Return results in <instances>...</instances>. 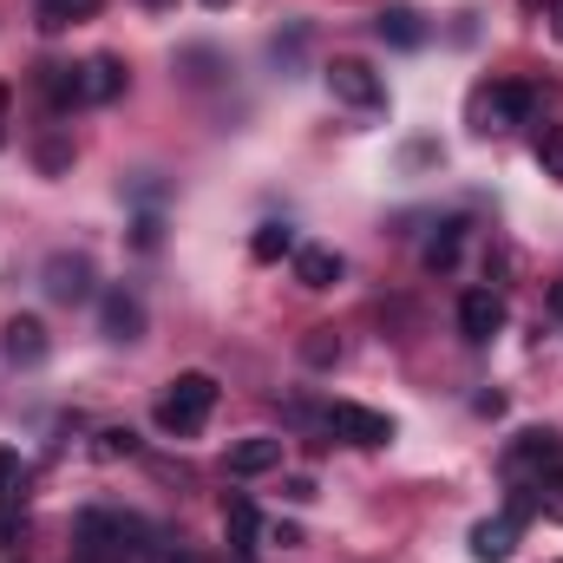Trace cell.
<instances>
[{"label": "cell", "mask_w": 563, "mask_h": 563, "mask_svg": "<svg viewBox=\"0 0 563 563\" xmlns=\"http://www.w3.org/2000/svg\"><path fill=\"white\" fill-rule=\"evenodd\" d=\"M531 106H538V92H531V86H518V79H492V86H478V92H472L465 119H472V132H478V139H498V132L525 125V119H531Z\"/></svg>", "instance_id": "obj_1"}, {"label": "cell", "mask_w": 563, "mask_h": 563, "mask_svg": "<svg viewBox=\"0 0 563 563\" xmlns=\"http://www.w3.org/2000/svg\"><path fill=\"white\" fill-rule=\"evenodd\" d=\"M26 485H33V472H26V459L0 445V505H7V511H20V498H26Z\"/></svg>", "instance_id": "obj_20"}, {"label": "cell", "mask_w": 563, "mask_h": 563, "mask_svg": "<svg viewBox=\"0 0 563 563\" xmlns=\"http://www.w3.org/2000/svg\"><path fill=\"white\" fill-rule=\"evenodd\" d=\"M518 551V518L505 511V518H485V525H472V558L478 563H505Z\"/></svg>", "instance_id": "obj_11"}, {"label": "cell", "mask_w": 563, "mask_h": 563, "mask_svg": "<svg viewBox=\"0 0 563 563\" xmlns=\"http://www.w3.org/2000/svg\"><path fill=\"white\" fill-rule=\"evenodd\" d=\"M538 511H544L551 525H563V472H551V478H538Z\"/></svg>", "instance_id": "obj_25"}, {"label": "cell", "mask_w": 563, "mask_h": 563, "mask_svg": "<svg viewBox=\"0 0 563 563\" xmlns=\"http://www.w3.org/2000/svg\"><path fill=\"white\" fill-rule=\"evenodd\" d=\"M295 250H301V243H295L288 223H263V230L250 236V256H256V263H282V256H295Z\"/></svg>", "instance_id": "obj_19"}, {"label": "cell", "mask_w": 563, "mask_h": 563, "mask_svg": "<svg viewBox=\"0 0 563 563\" xmlns=\"http://www.w3.org/2000/svg\"><path fill=\"white\" fill-rule=\"evenodd\" d=\"M99 7L106 0H33V20H40V33H66V26L99 20Z\"/></svg>", "instance_id": "obj_13"}, {"label": "cell", "mask_w": 563, "mask_h": 563, "mask_svg": "<svg viewBox=\"0 0 563 563\" xmlns=\"http://www.w3.org/2000/svg\"><path fill=\"white\" fill-rule=\"evenodd\" d=\"M7 119H13V92L0 86V144H7Z\"/></svg>", "instance_id": "obj_28"}, {"label": "cell", "mask_w": 563, "mask_h": 563, "mask_svg": "<svg viewBox=\"0 0 563 563\" xmlns=\"http://www.w3.org/2000/svg\"><path fill=\"white\" fill-rule=\"evenodd\" d=\"M210 413H217V380H210V374H177V380L164 387V400H157V426L177 432V439L203 432Z\"/></svg>", "instance_id": "obj_2"}, {"label": "cell", "mask_w": 563, "mask_h": 563, "mask_svg": "<svg viewBox=\"0 0 563 563\" xmlns=\"http://www.w3.org/2000/svg\"><path fill=\"white\" fill-rule=\"evenodd\" d=\"M531 157L544 164V177L563 184V125H538V132H531Z\"/></svg>", "instance_id": "obj_22"}, {"label": "cell", "mask_w": 563, "mask_h": 563, "mask_svg": "<svg viewBox=\"0 0 563 563\" xmlns=\"http://www.w3.org/2000/svg\"><path fill=\"white\" fill-rule=\"evenodd\" d=\"M295 282H301V288H314V295H321V288H334V282H341V256H334V250H321V243H301V250H295Z\"/></svg>", "instance_id": "obj_14"}, {"label": "cell", "mask_w": 563, "mask_h": 563, "mask_svg": "<svg viewBox=\"0 0 563 563\" xmlns=\"http://www.w3.org/2000/svg\"><path fill=\"white\" fill-rule=\"evenodd\" d=\"M328 426H334L347 445H367V452L394 439V420H387V413H374V407H354V400H334V407H328Z\"/></svg>", "instance_id": "obj_5"}, {"label": "cell", "mask_w": 563, "mask_h": 563, "mask_svg": "<svg viewBox=\"0 0 563 563\" xmlns=\"http://www.w3.org/2000/svg\"><path fill=\"white\" fill-rule=\"evenodd\" d=\"M525 7H531V13H551V7H558V0H525Z\"/></svg>", "instance_id": "obj_30"}, {"label": "cell", "mask_w": 563, "mask_h": 563, "mask_svg": "<svg viewBox=\"0 0 563 563\" xmlns=\"http://www.w3.org/2000/svg\"><path fill=\"white\" fill-rule=\"evenodd\" d=\"M459 250H465V223H439L420 263L432 269V276H445V269H459Z\"/></svg>", "instance_id": "obj_18"}, {"label": "cell", "mask_w": 563, "mask_h": 563, "mask_svg": "<svg viewBox=\"0 0 563 563\" xmlns=\"http://www.w3.org/2000/svg\"><path fill=\"white\" fill-rule=\"evenodd\" d=\"M301 361H308V367H334V361H341V334H334V328H308V334H301Z\"/></svg>", "instance_id": "obj_23"}, {"label": "cell", "mask_w": 563, "mask_h": 563, "mask_svg": "<svg viewBox=\"0 0 563 563\" xmlns=\"http://www.w3.org/2000/svg\"><path fill=\"white\" fill-rule=\"evenodd\" d=\"M144 7H170V0H144Z\"/></svg>", "instance_id": "obj_32"}, {"label": "cell", "mask_w": 563, "mask_h": 563, "mask_svg": "<svg viewBox=\"0 0 563 563\" xmlns=\"http://www.w3.org/2000/svg\"><path fill=\"white\" fill-rule=\"evenodd\" d=\"M282 465V439H243V445H230V472L236 478H263V472H276Z\"/></svg>", "instance_id": "obj_15"}, {"label": "cell", "mask_w": 563, "mask_h": 563, "mask_svg": "<svg viewBox=\"0 0 563 563\" xmlns=\"http://www.w3.org/2000/svg\"><path fill=\"white\" fill-rule=\"evenodd\" d=\"M99 328H106V341H119V347L144 341V301L132 288H106V295H99Z\"/></svg>", "instance_id": "obj_6"}, {"label": "cell", "mask_w": 563, "mask_h": 563, "mask_svg": "<svg viewBox=\"0 0 563 563\" xmlns=\"http://www.w3.org/2000/svg\"><path fill=\"white\" fill-rule=\"evenodd\" d=\"M498 328H505V295L465 288V295H459V334H465V341H492Z\"/></svg>", "instance_id": "obj_7"}, {"label": "cell", "mask_w": 563, "mask_h": 563, "mask_svg": "<svg viewBox=\"0 0 563 563\" xmlns=\"http://www.w3.org/2000/svg\"><path fill=\"white\" fill-rule=\"evenodd\" d=\"M551 13H558V40H563V0H558V7H551Z\"/></svg>", "instance_id": "obj_31"}, {"label": "cell", "mask_w": 563, "mask_h": 563, "mask_svg": "<svg viewBox=\"0 0 563 563\" xmlns=\"http://www.w3.org/2000/svg\"><path fill=\"white\" fill-rule=\"evenodd\" d=\"M203 7H230V0H203Z\"/></svg>", "instance_id": "obj_33"}, {"label": "cell", "mask_w": 563, "mask_h": 563, "mask_svg": "<svg viewBox=\"0 0 563 563\" xmlns=\"http://www.w3.org/2000/svg\"><path fill=\"white\" fill-rule=\"evenodd\" d=\"M132 243H139V250H157V217H139V230H132Z\"/></svg>", "instance_id": "obj_26"}, {"label": "cell", "mask_w": 563, "mask_h": 563, "mask_svg": "<svg viewBox=\"0 0 563 563\" xmlns=\"http://www.w3.org/2000/svg\"><path fill=\"white\" fill-rule=\"evenodd\" d=\"M328 92H334L341 106H354V112L387 106V79H380L367 59H334V66H328Z\"/></svg>", "instance_id": "obj_3"}, {"label": "cell", "mask_w": 563, "mask_h": 563, "mask_svg": "<svg viewBox=\"0 0 563 563\" xmlns=\"http://www.w3.org/2000/svg\"><path fill=\"white\" fill-rule=\"evenodd\" d=\"M92 452H99V459H132V452H139V432H132V426H106Z\"/></svg>", "instance_id": "obj_24"}, {"label": "cell", "mask_w": 563, "mask_h": 563, "mask_svg": "<svg viewBox=\"0 0 563 563\" xmlns=\"http://www.w3.org/2000/svg\"><path fill=\"white\" fill-rule=\"evenodd\" d=\"M33 164H40L46 177L73 170V139H66V132H40V144H33Z\"/></svg>", "instance_id": "obj_21"}, {"label": "cell", "mask_w": 563, "mask_h": 563, "mask_svg": "<svg viewBox=\"0 0 563 563\" xmlns=\"http://www.w3.org/2000/svg\"><path fill=\"white\" fill-rule=\"evenodd\" d=\"M0 347H7V361H13V367H40V361L53 354V341H46V321H33V314H13Z\"/></svg>", "instance_id": "obj_10"}, {"label": "cell", "mask_w": 563, "mask_h": 563, "mask_svg": "<svg viewBox=\"0 0 563 563\" xmlns=\"http://www.w3.org/2000/svg\"><path fill=\"white\" fill-rule=\"evenodd\" d=\"M558 459H563L558 432H518V439L505 445V478H511V485H525L531 472H551Z\"/></svg>", "instance_id": "obj_4"}, {"label": "cell", "mask_w": 563, "mask_h": 563, "mask_svg": "<svg viewBox=\"0 0 563 563\" xmlns=\"http://www.w3.org/2000/svg\"><path fill=\"white\" fill-rule=\"evenodd\" d=\"M551 314L563 321V282H551Z\"/></svg>", "instance_id": "obj_29"}, {"label": "cell", "mask_w": 563, "mask_h": 563, "mask_svg": "<svg viewBox=\"0 0 563 563\" xmlns=\"http://www.w3.org/2000/svg\"><path fill=\"white\" fill-rule=\"evenodd\" d=\"M40 92H46V106L53 112H73V106H86V92H79V66H40Z\"/></svg>", "instance_id": "obj_16"}, {"label": "cell", "mask_w": 563, "mask_h": 563, "mask_svg": "<svg viewBox=\"0 0 563 563\" xmlns=\"http://www.w3.org/2000/svg\"><path fill=\"white\" fill-rule=\"evenodd\" d=\"M269 544H282V551H295V544H301V531H295V525H276V531H269Z\"/></svg>", "instance_id": "obj_27"}, {"label": "cell", "mask_w": 563, "mask_h": 563, "mask_svg": "<svg viewBox=\"0 0 563 563\" xmlns=\"http://www.w3.org/2000/svg\"><path fill=\"white\" fill-rule=\"evenodd\" d=\"M79 92H86V106H112L125 92V59L119 53H92L79 66Z\"/></svg>", "instance_id": "obj_9"}, {"label": "cell", "mask_w": 563, "mask_h": 563, "mask_svg": "<svg viewBox=\"0 0 563 563\" xmlns=\"http://www.w3.org/2000/svg\"><path fill=\"white\" fill-rule=\"evenodd\" d=\"M374 33H380L387 46H400V53L426 46V20L413 13V7H380V13H374Z\"/></svg>", "instance_id": "obj_12"}, {"label": "cell", "mask_w": 563, "mask_h": 563, "mask_svg": "<svg viewBox=\"0 0 563 563\" xmlns=\"http://www.w3.org/2000/svg\"><path fill=\"white\" fill-rule=\"evenodd\" d=\"M40 276H46V295L66 301V308H73V301H92V263H86V256H66V250H59V256H46Z\"/></svg>", "instance_id": "obj_8"}, {"label": "cell", "mask_w": 563, "mask_h": 563, "mask_svg": "<svg viewBox=\"0 0 563 563\" xmlns=\"http://www.w3.org/2000/svg\"><path fill=\"white\" fill-rule=\"evenodd\" d=\"M223 538H230L236 551H250V544L263 538V518H256V505H250L243 492H230V498H223Z\"/></svg>", "instance_id": "obj_17"}]
</instances>
